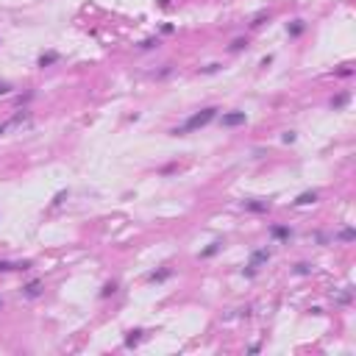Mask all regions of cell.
Segmentation results:
<instances>
[{"label":"cell","instance_id":"3","mask_svg":"<svg viewBox=\"0 0 356 356\" xmlns=\"http://www.w3.org/2000/svg\"><path fill=\"white\" fill-rule=\"evenodd\" d=\"M248 117H245V111H231V114H223V126H242Z\"/></svg>","mask_w":356,"mask_h":356},{"label":"cell","instance_id":"8","mask_svg":"<svg viewBox=\"0 0 356 356\" xmlns=\"http://www.w3.org/2000/svg\"><path fill=\"white\" fill-rule=\"evenodd\" d=\"M50 62H56V53H47V56L39 58V64H42V67H45V64H50Z\"/></svg>","mask_w":356,"mask_h":356},{"label":"cell","instance_id":"1","mask_svg":"<svg viewBox=\"0 0 356 356\" xmlns=\"http://www.w3.org/2000/svg\"><path fill=\"white\" fill-rule=\"evenodd\" d=\"M215 111H217V109H203V111H198V114H192L181 128H175L173 134H189V131H198V128L209 126V123L215 120Z\"/></svg>","mask_w":356,"mask_h":356},{"label":"cell","instance_id":"6","mask_svg":"<svg viewBox=\"0 0 356 356\" xmlns=\"http://www.w3.org/2000/svg\"><path fill=\"white\" fill-rule=\"evenodd\" d=\"M139 334H142V331H131V337L126 340V345H128V348H131V345H136V342H139Z\"/></svg>","mask_w":356,"mask_h":356},{"label":"cell","instance_id":"4","mask_svg":"<svg viewBox=\"0 0 356 356\" xmlns=\"http://www.w3.org/2000/svg\"><path fill=\"white\" fill-rule=\"evenodd\" d=\"M314 200H317V195H314V192H304V195H298L295 206H306V203H314Z\"/></svg>","mask_w":356,"mask_h":356},{"label":"cell","instance_id":"5","mask_svg":"<svg viewBox=\"0 0 356 356\" xmlns=\"http://www.w3.org/2000/svg\"><path fill=\"white\" fill-rule=\"evenodd\" d=\"M25 295H28V298H37V295H39V281L28 284V287H25Z\"/></svg>","mask_w":356,"mask_h":356},{"label":"cell","instance_id":"9","mask_svg":"<svg viewBox=\"0 0 356 356\" xmlns=\"http://www.w3.org/2000/svg\"><path fill=\"white\" fill-rule=\"evenodd\" d=\"M273 234H276L278 240H284V236H289V228H273Z\"/></svg>","mask_w":356,"mask_h":356},{"label":"cell","instance_id":"2","mask_svg":"<svg viewBox=\"0 0 356 356\" xmlns=\"http://www.w3.org/2000/svg\"><path fill=\"white\" fill-rule=\"evenodd\" d=\"M267 259H270V253H267V251H256V253H253V259H251V264H248V270H245V276H253L256 267L262 262H267Z\"/></svg>","mask_w":356,"mask_h":356},{"label":"cell","instance_id":"7","mask_svg":"<svg viewBox=\"0 0 356 356\" xmlns=\"http://www.w3.org/2000/svg\"><path fill=\"white\" fill-rule=\"evenodd\" d=\"M17 267H22V270H25L28 264H11V262H0V270H17Z\"/></svg>","mask_w":356,"mask_h":356}]
</instances>
